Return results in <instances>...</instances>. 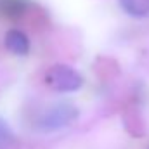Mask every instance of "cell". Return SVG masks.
Masks as SVG:
<instances>
[{"label":"cell","instance_id":"cell-1","mask_svg":"<svg viewBox=\"0 0 149 149\" xmlns=\"http://www.w3.org/2000/svg\"><path fill=\"white\" fill-rule=\"evenodd\" d=\"M45 81L49 87H52L57 92H73L76 88H80L83 83L78 71L64 64H56L49 68V71L45 73Z\"/></svg>","mask_w":149,"mask_h":149},{"label":"cell","instance_id":"cell-2","mask_svg":"<svg viewBox=\"0 0 149 149\" xmlns=\"http://www.w3.org/2000/svg\"><path fill=\"white\" fill-rule=\"evenodd\" d=\"M78 116L76 108L71 104H56L52 108H49L47 111L43 113L38 120V127L42 130H57L68 123H71L74 118Z\"/></svg>","mask_w":149,"mask_h":149},{"label":"cell","instance_id":"cell-3","mask_svg":"<svg viewBox=\"0 0 149 149\" xmlns=\"http://www.w3.org/2000/svg\"><path fill=\"white\" fill-rule=\"evenodd\" d=\"M5 47L16 56H26L30 50V40L21 30H9L5 33Z\"/></svg>","mask_w":149,"mask_h":149},{"label":"cell","instance_id":"cell-4","mask_svg":"<svg viewBox=\"0 0 149 149\" xmlns=\"http://www.w3.org/2000/svg\"><path fill=\"white\" fill-rule=\"evenodd\" d=\"M26 10L24 0H0V17L3 19H17Z\"/></svg>","mask_w":149,"mask_h":149},{"label":"cell","instance_id":"cell-5","mask_svg":"<svg viewBox=\"0 0 149 149\" xmlns=\"http://www.w3.org/2000/svg\"><path fill=\"white\" fill-rule=\"evenodd\" d=\"M121 9L134 17L149 16V0H120Z\"/></svg>","mask_w":149,"mask_h":149},{"label":"cell","instance_id":"cell-6","mask_svg":"<svg viewBox=\"0 0 149 149\" xmlns=\"http://www.w3.org/2000/svg\"><path fill=\"white\" fill-rule=\"evenodd\" d=\"M14 141V135L9 128V125L0 118V149H7Z\"/></svg>","mask_w":149,"mask_h":149}]
</instances>
